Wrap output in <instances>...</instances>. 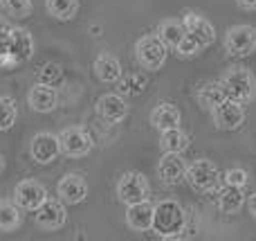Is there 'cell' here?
Listing matches in <instances>:
<instances>
[{
	"label": "cell",
	"instance_id": "cell-1",
	"mask_svg": "<svg viewBox=\"0 0 256 241\" xmlns=\"http://www.w3.org/2000/svg\"><path fill=\"white\" fill-rule=\"evenodd\" d=\"M186 228V212L173 198H164V201L155 203V214H153V232H158L164 239L180 237Z\"/></svg>",
	"mask_w": 256,
	"mask_h": 241
},
{
	"label": "cell",
	"instance_id": "cell-2",
	"mask_svg": "<svg viewBox=\"0 0 256 241\" xmlns=\"http://www.w3.org/2000/svg\"><path fill=\"white\" fill-rule=\"evenodd\" d=\"M222 88H225L227 97L234 99L238 104H250L256 97V79L254 75L243 66H234L225 72V77L220 79Z\"/></svg>",
	"mask_w": 256,
	"mask_h": 241
},
{
	"label": "cell",
	"instance_id": "cell-3",
	"mask_svg": "<svg viewBox=\"0 0 256 241\" xmlns=\"http://www.w3.org/2000/svg\"><path fill=\"white\" fill-rule=\"evenodd\" d=\"M184 180L200 194H209V192L216 194L218 187H220V171L216 169V165H214L212 160L200 158V160L191 162V165L186 167Z\"/></svg>",
	"mask_w": 256,
	"mask_h": 241
},
{
	"label": "cell",
	"instance_id": "cell-4",
	"mask_svg": "<svg viewBox=\"0 0 256 241\" xmlns=\"http://www.w3.org/2000/svg\"><path fill=\"white\" fill-rule=\"evenodd\" d=\"M135 57L144 70L158 72L166 63L168 48L158 39V34H146L135 43Z\"/></svg>",
	"mask_w": 256,
	"mask_h": 241
},
{
	"label": "cell",
	"instance_id": "cell-5",
	"mask_svg": "<svg viewBox=\"0 0 256 241\" xmlns=\"http://www.w3.org/2000/svg\"><path fill=\"white\" fill-rule=\"evenodd\" d=\"M0 41H2L4 50H7L9 66H18V63L32 59V54H34V39L22 27H12Z\"/></svg>",
	"mask_w": 256,
	"mask_h": 241
},
{
	"label": "cell",
	"instance_id": "cell-6",
	"mask_svg": "<svg viewBox=\"0 0 256 241\" xmlns=\"http://www.w3.org/2000/svg\"><path fill=\"white\" fill-rule=\"evenodd\" d=\"M58 144H61V153L68 158H84L92 151V138L88 131L81 126H68L58 133Z\"/></svg>",
	"mask_w": 256,
	"mask_h": 241
},
{
	"label": "cell",
	"instance_id": "cell-7",
	"mask_svg": "<svg viewBox=\"0 0 256 241\" xmlns=\"http://www.w3.org/2000/svg\"><path fill=\"white\" fill-rule=\"evenodd\" d=\"M225 50L232 57H250L256 50V27L234 25L225 34Z\"/></svg>",
	"mask_w": 256,
	"mask_h": 241
},
{
	"label": "cell",
	"instance_id": "cell-8",
	"mask_svg": "<svg viewBox=\"0 0 256 241\" xmlns=\"http://www.w3.org/2000/svg\"><path fill=\"white\" fill-rule=\"evenodd\" d=\"M117 198L124 205H132L144 198H148V180L140 171H126L120 180H117Z\"/></svg>",
	"mask_w": 256,
	"mask_h": 241
},
{
	"label": "cell",
	"instance_id": "cell-9",
	"mask_svg": "<svg viewBox=\"0 0 256 241\" xmlns=\"http://www.w3.org/2000/svg\"><path fill=\"white\" fill-rule=\"evenodd\" d=\"M212 117H214V124L216 129L220 131H236L245 124V106L234 99H222L216 108H212Z\"/></svg>",
	"mask_w": 256,
	"mask_h": 241
},
{
	"label": "cell",
	"instance_id": "cell-10",
	"mask_svg": "<svg viewBox=\"0 0 256 241\" xmlns=\"http://www.w3.org/2000/svg\"><path fill=\"white\" fill-rule=\"evenodd\" d=\"M45 198H48V189L40 183H36V180H20L14 187V203L20 210H27V212L38 210L45 203Z\"/></svg>",
	"mask_w": 256,
	"mask_h": 241
},
{
	"label": "cell",
	"instance_id": "cell-11",
	"mask_svg": "<svg viewBox=\"0 0 256 241\" xmlns=\"http://www.w3.org/2000/svg\"><path fill=\"white\" fill-rule=\"evenodd\" d=\"M30 156L38 165H50L61 156V144H58V135L54 133H36L30 142Z\"/></svg>",
	"mask_w": 256,
	"mask_h": 241
},
{
	"label": "cell",
	"instance_id": "cell-12",
	"mask_svg": "<svg viewBox=\"0 0 256 241\" xmlns=\"http://www.w3.org/2000/svg\"><path fill=\"white\" fill-rule=\"evenodd\" d=\"M34 219H36V225H38L40 230H58L63 228V223H66L68 219V212L66 207H63V201L61 198H45V203L38 207V210H34Z\"/></svg>",
	"mask_w": 256,
	"mask_h": 241
},
{
	"label": "cell",
	"instance_id": "cell-13",
	"mask_svg": "<svg viewBox=\"0 0 256 241\" xmlns=\"http://www.w3.org/2000/svg\"><path fill=\"white\" fill-rule=\"evenodd\" d=\"M56 194L68 205H79V203H84L88 198V183H86V178L81 174H68L58 180Z\"/></svg>",
	"mask_w": 256,
	"mask_h": 241
},
{
	"label": "cell",
	"instance_id": "cell-14",
	"mask_svg": "<svg viewBox=\"0 0 256 241\" xmlns=\"http://www.w3.org/2000/svg\"><path fill=\"white\" fill-rule=\"evenodd\" d=\"M153 214L155 203H150L148 198L126 205V225L135 232H150L153 230Z\"/></svg>",
	"mask_w": 256,
	"mask_h": 241
},
{
	"label": "cell",
	"instance_id": "cell-15",
	"mask_svg": "<svg viewBox=\"0 0 256 241\" xmlns=\"http://www.w3.org/2000/svg\"><path fill=\"white\" fill-rule=\"evenodd\" d=\"M97 113L110 124H120L128 115V104L122 95L117 93H106L97 99Z\"/></svg>",
	"mask_w": 256,
	"mask_h": 241
},
{
	"label": "cell",
	"instance_id": "cell-16",
	"mask_svg": "<svg viewBox=\"0 0 256 241\" xmlns=\"http://www.w3.org/2000/svg\"><path fill=\"white\" fill-rule=\"evenodd\" d=\"M186 174V162L180 158V153H164L158 162V176L162 183L166 185H178L184 180Z\"/></svg>",
	"mask_w": 256,
	"mask_h": 241
},
{
	"label": "cell",
	"instance_id": "cell-17",
	"mask_svg": "<svg viewBox=\"0 0 256 241\" xmlns=\"http://www.w3.org/2000/svg\"><path fill=\"white\" fill-rule=\"evenodd\" d=\"M27 102H30L32 111H36V113H50V111H54V108H56L58 93H56V88H54V86L40 84V81H38V84L32 86Z\"/></svg>",
	"mask_w": 256,
	"mask_h": 241
},
{
	"label": "cell",
	"instance_id": "cell-18",
	"mask_svg": "<svg viewBox=\"0 0 256 241\" xmlns=\"http://www.w3.org/2000/svg\"><path fill=\"white\" fill-rule=\"evenodd\" d=\"M182 25H184V30L189 32V34H194L204 48L216 41V30H214V25L207 21V18L200 16V14L186 12L184 16H182Z\"/></svg>",
	"mask_w": 256,
	"mask_h": 241
},
{
	"label": "cell",
	"instance_id": "cell-19",
	"mask_svg": "<svg viewBox=\"0 0 256 241\" xmlns=\"http://www.w3.org/2000/svg\"><path fill=\"white\" fill-rule=\"evenodd\" d=\"M180 120H182V113L176 104H168V102H162L153 108L150 113V124L155 126L158 131H166V129H176L180 126Z\"/></svg>",
	"mask_w": 256,
	"mask_h": 241
},
{
	"label": "cell",
	"instance_id": "cell-20",
	"mask_svg": "<svg viewBox=\"0 0 256 241\" xmlns=\"http://www.w3.org/2000/svg\"><path fill=\"white\" fill-rule=\"evenodd\" d=\"M216 203H218V210L220 212H225V214H236L245 203L243 187H234V185H222V187H218Z\"/></svg>",
	"mask_w": 256,
	"mask_h": 241
},
{
	"label": "cell",
	"instance_id": "cell-21",
	"mask_svg": "<svg viewBox=\"0 0 256 241\" xmlns=\"http://www.w3.org/2000/svg\"><path fill=\"white\" fill-rule=\"evenodd\" d=\"M92 70L94 77L99 81H104V84H115V81L122 79V63L110 54H102V57L94 59Z\"/></svg>",
	"mask_w": 256,
	"mask_h": 241
},
{
	"label": "cell",
	"instance_id": "cell-22",
	"mask_svg": "<svg viewBox=\"0 0 256 241\" xmlns=\"http://www.w3.org/2000/svg\"><path fill=\"white\" fill-rule=\"evenodd\" d=\"M189 144H191L189 135L184 131H180V126L160 131V147H162L164 153H184L189 149Z\"/></svg>",
	"mask_w": 256,
	"mask_h": 241
},
{
	"label": "cell",
	"instance_id": "cell-23",
	"mask_svg": "<svg viewBox=\"0 0 256 241\" xmlns=\"http://www.w3.org/2000/svg\"><path fill=\"white\" fill-rule=\"evenodd\" d=\"M186 34L182 21H176V18H168V21H162L158 25V39L166 45L168 50H176V45L182 41V36Z\"/></svg>",
	"mask_w": 256,
	"mask_h": 241
},
{
	"label": "cell",
	"instance_id": "cell-24",
	"mask_svg": "<svg viewBox=\"0 0 256 241\" xmlns=\"http://www.w3.org/2000/svg\"><path fill=\"white\" fill-rule=\"evenodd\" d=\"M222 99H227V93H225V88H222L220 81H207V84L200 86V90H198V104L204 108V111H212V108H216L218 104L222 102Z\"/></svg>",
	"mask_w": 256,
	"mask_h": 241
},
{
	"label": "cell",
	"instance_id": "cell-25",
	"mask_svg": "<svg viewBox=\"0 0 256 241\" xmlns=\"http://www.w3.org/2000/svg\"><path fill=\"white\" fill-rule=\"evenodd\" d=\"M48 14L56 21H70L79 12V0H45Z\"/></svg>",
	"mask_w": 256,
	"mask_h": 241
},
{
	"label": "cell",
	"instance_id": "cell-26",
	"mask_svg": "<svg viewBox=\"0 0 256 241\" xmlns=\"http://www.w3.org/2000/svg\"><path fill=\"white\" fill-rule=\"evenodd\" d=\"M20 225V210L12 201H0V232H14Z\"/></svg>",
	"mask_w": 256,
	"mask_h": 241
},
{
	"label": "cell",
	"instance_id": "cell-27",
	"mask_svg": "<svg viewBox=\"0 0 256 241\" xmlns=\"http://www.w3.org/2000/svg\"><path fill=\"white\" fill-rule=\"evenodd\" d=\"M18 117L16 102L7 95H0V131H9Z\"/></svg>",
	"mask_w": 256,
	"mask_h": 241
},
{
	"label": "cell",
	"instance_id": "cell-28",
	"mask_svg": "<svg viewBox=\"0 0 256 241\" xmlns=\"http://www.w3.org/2000/svg\"><path fill=\"white\" fill-rule=\"evenodd\" d=\"M0 7L12 18H27L34 5H32V0H0Z\"/></svg>",
	"mask_w": 256,
	"mask_h": 241
},
{
	"label": "cell",
	"instance_id": "cell-29",
	"mask_svg": "<svg viewBox=\"0 0 256 241\" xmlns=\"http://www.w3.org/2000/svg\"><path fill=\"white\" fill-rule=\"evenodd\" d=\"M204 45L200 43L198 39H196L194 34H189L186 32L184 36H182V41L176 45V52H178V57H182V59H189V57H196V54H200V50H202Z\"/></svg>",
	"mask_w": 256,
	"mask_h": 241
},
{
	"label": "cell",
	"instance_id": "cell-30",
	"mask_svg": "<svg viewBox=\"0 0 256 241\" xmlns=\"http://www.w3.org/2000/svg\"><path fill=\"white\" fill-rule=\"evenodd\" d=\"M63 77V70L58 63H43V66L38 68V81L40 84H56L58 79Z\"/></svg>",
	"mask_w": 256,
	"mask_h": 241
},
{
	"label": "cell",
	"instance_id": "cell-31",
	"mask_svg": "<svg viewBox=\"0 0 256 241\" xmlns=\"http://www.w3.org/2000/svg\"><path fill=\"white\" fill-rule=\"evenodd\" d=\"M222 183L225 185H234V187H245L248 185V171L245 169H238V167H234V169H227L225 176H222Z\"/></svg>",
	"mask_w": 256,
	"mask_h": 241
},
{
	"label": "cell",
	"instance_id": "cell-32",
	"mask_svg": "<svg viewBox=\"0 0 256 241\" xmlns=\"http://www.w3.org/2000/svg\"><path fill=\"white\" fill-rule=\"evenodd\" d=\"M236 5H238L240 9H250V12L256 9V0H236Z\"/></svg>",
	"mask_w": 256,
	"mask_h": 241
},
{
	"label": "cell",
	"instance_id": "cell-33",
	"mask_svg": "<svg viewBox=\"0 0 256 241\" xmlns=\"http://www.w3.org/2000/svg\"><path fill=\"white\" fill-rule=\"evenodd\" d=\"M4 66H9V59H7V50H4L2 41H0V68H4Z\"/></svg>",
	"mask_w": 256,
	"mask_h": 241
},
{
	"label": "cell",
	"instance_id": "cell-34",
	"mask_svg": "<svg viewBox=\"0 0 256 241\" xmlns=\"http://www.w3.org/2000/svg\"><path fill=\"white\" fill-rule=\"evenodd\" d=\"M9 30H12V25H9V21H7V18H2V16H0V39H2V36L7 34Z\"/></svg>",
	"mask_w": 256,
	"mask_h": 241
},
{
	"label": "cell",
	"instance_id": "cell-35",
	"mask_svg": "<svg viewBox=\"0 0 256 241\" xmlns=\"http://www.w3.org/2000/svg\"><path fill=\"white\" fill-rule=\"evenodd\" d=\"M248 207H250V214H252L254 219H256V192L248 198Z\"/></svg>",
	"mask_w": 256,
	"mask_h": 241
},
{
	"label": "cell",
	"instance_id": "cell-36",
	"mask_svg": "<svg viewBox=\"0 0 256 241\" xmlns=\"http://www.w3.org/2000/svg\"><path fill=\"white\" fill-rule=\"evenodd\" d=\"M2 169H4V158L0 156V174H2Z\"/></svg>",
	"mask_w": 256,
	"mask_h": 241
}]
</instances>
